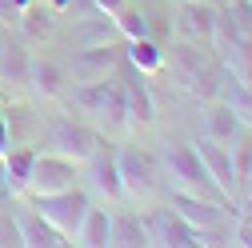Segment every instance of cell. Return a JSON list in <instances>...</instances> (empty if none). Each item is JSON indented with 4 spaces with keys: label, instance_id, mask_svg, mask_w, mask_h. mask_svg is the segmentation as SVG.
I'll use <instances>...</instances> for the list:
<instances>
[{
    "label": "cell",
    "instance_id": "cell-1",
    "mask_svg": "<svg viewBox=\"0 0 252 248\" xmlns=\"http://www.w3.org/2000/svg\"><path fill=\"white\" fill-rule=\"evenodd\" d=\"M116 168H120V184H124V200H132L140 208L160 204V196H164L168 184H164L160 160H156L152 152L124 144V148H116Z\"/></svg>",
    "mask_w": 252,
    "mask_h": 248
},
{
    "label": "cell",
    "instance_id": "cell-2",
    "mask_svg": "<svg viewBox=\"0 0 252 248\" xmlns=\"http://www.w3.org/2000/svg\"><path fill=\"white\" fill-rule=\"evenodd\" d=\"M72 100L96 132H108V136L128 132V108H124V88L120 84H112V80L72 84Z\"/></svg>",
    "mask_w": 252,
    "mask_h": 248
},
{
    "label": "cell",
    "instance_id": "cell-3",
    "mask_svg": "<svg viewBox=\"0 0 252 248\" xmlns=\"http://www.w3.org/2000/svg\"><path fill=\"white\" fill-rule=\"evenodd\" d=\"M160 168H164V184H168V192L204 196V200H216V204H224V208H228V200L220 196V188L208 180V168H204L200 152H196L192 144H172Z\"/></svg>",
    "mask_w": 252,
    "mask_h": 248
},
{
    "label": "cell",
    "instance_id": "cell-4",
    "mask_svg": "<svg viewBox=\"0 0 252 248\" xmlns=\"http://www.w3.org/2000/svg\"><path fill=\"white\" fill-rule=\"evenodd\" d=\"M48 152H56V156H68L76 164H88L92 152L100 148V132L92 128V124L76 120V116H56L48 124Z\"/></svg>",
    "mask_w": 252,
    "mask_h": 248
},
{
    "label": "cell",
    "instance_id": "cell-5",
    "mask_svg": "<svg viewBox=\"0 0 252 248\" xmlns=\"http://www.w3.org/2000/svg\"><path fill=\"white\" fill-rule=\"evenodd\" d=\"M148 224V240L160 248H192V244H212L204 232H196L172 204H152V212L144 216Z\"/></svg>",
    "mask_w": 252,
    "mask_h": 248
},
{
    "label": "cell",
    "instance_id": "cell-6",
    "mask_svg": "<svg viewBox=\"0 0 252 248\" xmlns=\"http://www.w3.org/2000/svg\"><path fill=\"white\" fill-rule=\"evenodd\" d=\"M88 204H92V200H88L80 188H64V192H52V196H32V208L44 216L60 236H68V244H72V236H76V228H80V220H84Z\"/></svg>",
    "mask_w": 252,
    "mask_h": 248
},
{
    "label": "cell",
    "instance_id": "cell-7",
    "mask_svg": "<svg viewBox=\"0 0 252 248\" xmlns=\"http://www.w3.org/2000/svg\"><path fill=\"white\" fill-rule=\"evenodd\" d=\"M76 160L68 156H56V152H36L32 160V176H28V192L24 196H52V192H64L76 188Z\"/></svg>",
    "mask_w": 252,
    "mask_h": 248
},
{
    "label": "cell",
    "instance_id": "cell-8",
    "mask_svg": "<svg viewBox=\"0 0 252 248\" xmlns=\"http://www.w3.org/2000/svg\"><path fill=\"white\" fill-rule=\"evenodd\" d=\"M168 204H172L196 232H204L212 244L224 236V204L204 200V196H188V192H168Z\"/></svg>",
    "mask_w": 252,
    "mask_h": 248
},
{
    "label": "cell",
    "instance_id": "cell-9",
    "mask_svg": "<svg viewBox=\"0 0 252 248\" xmlns=\"http://www.w3.org/2000/svg\"><path fill=\"white\" fill-rule=\"evenodd\" d=\"M120 68V52L116 44H100V48H76L72 60V84H96V80H112Z\"/></svg>",
    "mask_w": 252,
    "mask_h": 248
},
{
    "label": "cell",
    "instance_id": "cell-10",
    "mask_svg": "<svg viewBox=\"0 0 252 248\" xmlns=\"http://www.w3.org/2000/svg\"><path fill=\"white\" fill-rule=\"evenodd\" d=\"M212 24H216V8L208 0H180V8H176V40L212 44Z\"/></svg>",
    "mask_w": 252,
    "mask_h": 248
},
{
    "label": "cell",
    "instance_id": "cell-11",
    "mask_svg": "<svg viewBox=\"0 0 252 248\" xmlns=\"http://www.w3.org/2000/svg\"><path fill=\"white\" fill-rule=\"evenodd\" d=\"M196 152H200V160H204V168H208V180L220 188V196H224L228 204H236L240 184H236V168H232V152H228V148H216L212 140H200Z\"/></svg>",
    "mask_w": 252,
    "mask_h": 248
},
{
    "label": "cell",
    "instance_id": "cell-12",
    "mask_svg": "<svg viewBox=\"0 0 252 248\" xmlns=\"http://www.w3.org/2000/svg\"><path fill=\"white\" fill-rule=\"evenodd\" d=\"M88 180H92V192H96L100 200H112V204L124 200V184H120V168H116V152H108L104 144L92 152V160H88Z\"/></svg>",
    "mask_w": 252,
    "mask_h": 248
},
{
    "label": "cell",
    "instance_id": "cell-13",
    "mask_svg": "<svg viewBox=\"0 0 252 248\" xmlns=\"http://www.w3.org/2000/svg\"><path fill=\"white\" fill-rule=\"evenodd\" d=\"M120 88H124V108H128V128H148V124L156 120V104H152L148 88H144V72H136L128 64Z\"/></svg>",
    "mask_w": 252,
    "mask_h": 248
},
{
    "label": "cell",
    "instance_id": "cell-14",
    "mask_svg": "<svg viewBox=\"0 0 252 248\" xmlns=\"http://www.w3.org/2000/svg\"><path fill=\"white\" fill-rule=\"evenodd\" d=\"M212 100H220L224 108H232L244 128H252V88L244 80H236L228 68H216V96Z\"/></svg>",
    "mask_w": 252,
    "mask_h": 248
},
{
    "label": "cell",
    "instance_id": "cell-15",
    "mask_svg": "<svg viewBox=\"0 0 252 248\" xmlns=\"http://www.w3.org/2000/svg\"><path fill=\"white\" fill-rule=\"evenodd\" d=\"M32 160H36V148L16 144L0 156V176H4V192L8 196H24L28 192V176H32Z\"/></svg>",
    "mask_w": 252,
    "mask_h": 248
},
{
    "label": "cell",
    "instance_id": "cell-16",
    "mask_svg": "<svg viewBox=\"0 0 252 248\" xmlns=\"http://www.w3.org/2000/svg\"><path fill=\"white\" fill-rule=\"evenodd\" d=\"M240 132H244V124L236 120V112L224 108L220 100H212L208 112H204V140H212L216 148H232Z\"/></svg>",
    "mask_w": 252,
    "mask_h": 248
},
{
    "label": "cell",
    "instance_id": "cell-17",
    "mask_svg": "<svg viewBox=\"0 0 252 248\" xmlns=\"http://www.w3.org/2000/svg\"><path fill=\"white\" fill-rule=\"evenodd\" d=\"M16 228H20V244H28V248H60V244H68V236H60L36 208L20 212L16 216Z\"/></svg>",
    "mask_w": 252,
    "mask_h": 248
},
{
    "label": "cell",
    "instance_id": "cell-18",
    "mask_svg": "<svg viewBox=\"0 0 252 248\" xmlns=\"http://www.w3.org/2000/svg\"><path fill=\"white\" fill-rule=\"evenodd\" d=\"M124 64H132L144 76H156V72H164V48L156 44L152 36L128 40V44H124Z\"/></svg>",
    "mask_w": 252,
    "mask_h": 248
},
{
    "label": "cell",
    "instance_id": "cell-19",
    "mask_svg": "<svg viewBox=\"0 0 252 248\" xmlns=\"http://www.w3.org/2000/svg\"><path fill=\"white\" fill-rule=\"evenodd\" d=\"M108 232H112V212H108V208H96V204H88V212H84V220H80L72 244L104 248V244H108Z\"/></svg>",
    "mask_w": 252,
    "mask_h": 248
},
{
    "label": "cell",
    "instance_id": "cell-20",
    "mask_svg": "<svg viewBox=\"0 0 252 248\" xmlns=\"http://www.w3.org/2000/svg\"><path fill=\"white\" fill-rule=\"evenodd\" d=\"M108 244H120V248H144V244H152L144 216H140V212H116V216H112Z\"/></svg>",
    "mask_w": 252,
    "mask_h": 248
},
{
    "label": "cell",
    "instance_id": "cell-21",
    "mask_svg": "<svg viewBox=\"0 0 252 248\" xmlns=\"http://www.w3.org/2000/svg\"><path fill=\"white\" fill-rule=\"evenodd\" d=\"M28 68H32L28 48L0 44V88H24L28 84Z\"/></svg>",
    "mask_w": 252,
    "mask_h": 248
},
{
    "label": "cell",
    "instance_id": "cell-22",
    "mask_svg": "<svg viewBox=\"0 0 252 248\" xmlns=\"http://www.w3.org/2000/svg\"><path fill=\"white\" fill-rule=\"evenodd\" d=\"M28 84H32L36 96H44V100H60V96H64V88H68L64 72H60L52 60H32V68H28Z\"/></svg>",
    "mask_w": 252,
    "mask_h": 248
},
{
    "label": "cell",
    "instance_id": "cell-23",
    "mask_svg": "<svg viewBox=\"0 0 252 248\" xmlns=\"http://www.w3.org/2000/svg\"><path fill=\"white\" fill-rule=\"evenodd\" d=\"M20 28H24V40H32V44H40V40H48L52 36V28H56V16H52V8L44 4V0H32L24 12H20V20H16Z\"/></svg>",
    "mask_w": 252,
    "mask_h": 248
},
{
    "label": "cell",
    "instance_id": "cell-24",
    "mask_svg": "<svg viewBox=\"0 0 252 248\" xmlns=\"http://www.w3.org/2000/svg\"><path fill=\"white\" fill-rule=\"evenodd\" d=\"M116 24H112V16H88V20H80L76 24V48H100V44H116Z\"/></svg>",
    "mask_w": 252,
    "mask_h": 248
},
{
    "label": "cell",
    "instance_id": "cell-25",
    "mask_svg": "<svg viewBox=\"0 0 252 248\" xmlns=\"http://www.w3.org/2000/svg\"><path fill=\"white\" fill-rule=\"evenodd\" d=\"M228 152H232V168H236V184H240V192H248V184H252V128H244Z\"/></svg>",
    "mask_w": 252,
    "mask_h": 248
},
{
    "label": "cell",
    "instance_id": "cell-26",
    "mask_svg": "<svg viewBox=\"0 0 252 248\" xmlns=\"http://www.w3.org/2000/svg\"><path fill=\"white\" fill-rule=\"evenodd\" d=\"M0 112H4V124H8V144H24L28 132H36V120H32V112L24 104H8Z\"/></svg>",
    "mask_w": 252,
    "mask_h": 248
},
{
    "label": "cell",
    "instance_id": "cell-27",
    "mask_svg": "<svg viewBox=\"0 0 252 248\" xmlns=\"http://www.w3.org/2000/svg\"><path fill=\"white\" fill-rule=\"evenodd\" d=\"M112 24H116V32H120L124 40H140V36H152V32H148V16H144L140 8H128V4H124V8L112 16Z\"/></svg>",
    "mask_w": 252,
    "mask_h": 248
},
{
    "label": "cell",
    "instance_id": "cell-28",
    "mask_svg": "<svg viewBox=\"0 0 252 248\" xmlns=\"http://www.w3.org/2000/svg\"><path fill=\"white\" fill-rule=\"evenodd\" d=\"M20 244V228H16V216L12 212H0V248Z\"/></svg>",
    "mask_w": 252,
    "mask_h": 248
},
{
    "label": "cell",
    "instance_id": "cell-29",
    "mask_svg": "<svg viewBox=\"0 0 252 248\" xmlns=\"http://www.w3.org/2000/svg\"><path fill=\"white\" fill-rule=\"evenodd\" d=\"M16 20H20L16 0H0V24H16Z\"/></svg>",
    "mask_w": 252,
    "mask_h": 248
},
{
    "label": "cell",
    "instance_id": "cell-30",
    "mask_svg": "<svg viewBox=\"0 0 252 248\" xmlns=\"http://www.w3.org/2000/svg\"><path fill=\"white\" fill-rule=\"evenodd\" d=\"M92 8L104 12V16H116V12L124 8V0H92Z\"/></svg>",
    "mask_w": 252,
    "mask_h": 248
},
{
    "label": "cell",
    "instance_id": "cell-31",
    "mask_svg": "<svg viewBox=\"0 0 252 248\" xmlns=\"http://www.w3.org/2000/svg\"><path fill=\"white\" fill-rule=\"evenodd\" d=\"M236 244H248L252 248V224L248 220H236Z\"/></svg>",
    "mask_w": 252,
    "mask_h": 248
},
{
    "label": "cell",
    "instance_id": "cell-32",
    "mask_svg": "<svg viewBox=\"0 0 252 248\" xmlns=\"http://www.w3.org/2000/svg\"><path fill=\"white\" fill-rule=\"evenodd\" d=\"M12 144H8V124H4V112H0V156H4Z\"/></svg>",
    "mask_w": 252,
    "mask_h": 248
},
{
    "label": "cell",
    "instance_id": "cell-33",
    "mask_svg": "<svg viewBox=\"0 0 252 248\" xmlns=\"http://www.w3.org/2000/svg\"><path fill=\"white\" fill-rule=\"evenodd\" d=\"M28 4H32V0H16V8H20V12H24V8H28Z\"/></svg>",
    "mask_w": 252,
    "mask_h": 248
},
{
    "label": "cell",
    "instance_id": "cell-34",
    "mask_svg": "<svg viewBox=\"0 0 252 248\" xmlns=\"http://www.w3.org/2000/svg\"><path fill=\"white\" fill-rule=\"evenodd\" d=\"M244 220H248V224H252V200H248V212H244Z\"/></svg>",
    "mask_w": 252,
    "mask_h": 248
},
{
    "label": "cell",
    "instance_id": "cell-35",
    "mask_svg": "<svg viewBox=\"0 0 252 248\" xmlns=\"http://www.w3.org/2000/svg\"><path fill=\"white\" fill-rule=\"evenodd\" d=\"M248 188H252V184H248Z\"/></svg>",
    "mask_w": 252,
    "mask_h": 248
}]
</instances>
